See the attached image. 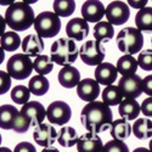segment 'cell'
<instances>
[{"instance_id": "1", "label": "cell", "mask_w": 152, "mask_h": 152, "mask_svg": "<svg viewBox=\"0 0 152 152\" xmlns=\"http://www.w3.org/2000/svg\"><path fill=\"white\" fill-rule=\"evenodd\" d=\"M80 122L83 126L91 133H101L111 129L113 123V113L104 102L93 101L86 104L80 113Z\"/></svg>"}, {"instance_id": "2", "label": "cell", "mask_w": 152, "mask_h": 152, "mask_svg": "<svg viewBox=\"0 0 152 152\" xmlns=\"http://www.w3.org/2000/svg\"><path fill=\"white\" fill-rule=\"evenodd\" d=\"M37 16L31 5L17 1L12 3L5 11V21L14 32H23L34 26Z\"/></svg>"}, {"instance_id": "3", "label": "cell", "mask_w": 152, "mask_h": 152, "mask_svg": "<svg viewBox=\"0 0 152 152\" xmlns=\"http://www.w3.org/2000/svg\"><path fill=\"white\" fill-rule=\"evenodd\" d=\"M80 49L75 40L68 37L60 38L55 40L50 48V56L58 66H72V63L78 58Z\"/></svg>"}, {"instance_id": "4", "label": "cell", "mask_w": 152, "mask_h": 152, "mask_svg": "<svg viewBox=\"0 0 152 152\" xmlns=\"http://www.w3.org/2000/svg\"><path fill=\"white\" fill-rule=\"evenodd\" d=\"M117 46L125 55L140 54L144 46V35L141 31L134 27L123 28L117 34Z\"/></svg>"}, {"instance_id": "5", "label": "cell", "mask_w": 152, "mask_h": 152, "mask_svg": "<svg viewBox=\"0 0 152 152\" xmlns=\"http://www.w3.org/2000/svg\"><path fill=\"white\" fill-rule=\"evenodd\" d=\"M34 29L42 38L56 37L61 31V20L55 12L43 11L35 18Z\"/></svg>"}, {"instance_id": "6", "label": "cell", "mask_w": 152, "mask_h": 152, "mask_svg": "<svg viewBox=\"0 0 152 152\" xmlns=\"http://www.w3.org/2000/svg\"><path fill=\"white\" fill-rule=\"evenodd\" d=\"M34 69V62H32L31 57L26 54H15L12 55L7 63H6V71L10 74L11 78L23 80L28 78Z\"/></svg>"}, {"instance_id": "7", "label": "cell", "mask_w": 152, "mask_h": 152, "mask_svg": "<svg viewBox=\"0 0 152 152\" xmlns=\"http://www.w3.org/2000/svg\"><path fill=\"white\" fill-rule=\"evenodd\" d=\"M80 58L88 66H100L104 63L106 50L97 40H88L80 46Z\"/></svg>"}, {"instance_id": "8", "label": "cell", "mask_w": 152, "mask_h": 152, "mask_svg": "<svg viewBox=\"0 0 152 152\" xmlns=\"http://www.w3.org/2000/svg\"><path fill=\"white\" fill-rule=\"evenodd\" d=\"M72 117L71 106L65 101H54L46 108V118L51 124L63 125L67 124Z\"/></svg>"}, {"instance_id": "9", "label": "cell", "mask_w": 152, "mask_h": 152, "mask_svg": "<svg viewBox=\"0 0 152 152\" xmlns=\"http://www.w3.org/2000/svg\"><path fill=\"white\" fill-rule=\"evenodd\" d=\"M129 5L124 1H112L106 7V18L111 24L121 26L129 21Z\"/></svg>"}, {"instance_id": "10", "label": "cell", "mask_w": 152, "mask_h": 152, "mask_svg": "<svg viewBox=\"0 0 152 152\" xmlns=\"http://www.w3.org/2000/svg\"><path fill=\"white\" fill-rule=\"evenodd\" d=\"M118 86L125 99H133L135 100L142 93V79L137 74L132 75H124L119 79Z\"/></svg>"}, {"instance_id": "11", "label": "cell", "mask_w": 152, "mask_h": 152, "mask_svg": "<svg viewBox=\"0 0 152 152\" xmlns=\"http://www.w3.org/2000/svg\"><path fill=\"white\" fill-rule=\"evenodd\" d=\"M58 137V132H56V129L50 123H43L39 126H37L34 133H33V139L34 141L46 148V147H51V145L57 141Z\"/></svg>"}, {"instance_id": "12", "label": "cell", "mask_w": 152, "mask_h": 152, "mask_svg": "<svg viewBox=\"0 0 152 152\" xmlns=\"http://www.w3.org/2000/svg\"><path fill=\"white\" fill-rule=\"evenodd\" d=\"M82 18H84L88 23H99L104 16H106V9L104 4L97 0H88L82 5L80 9Z\"/></svg>"}, {"instance_id": "13", "label": "cell", "mask_w": 152, "mask_h": 152, "mask_svg": "<svg viewBox=\"0 0 152 152\" xmlns=\"http://www.w3.org/2000/svg\"><path fill=\"white\" fill-rule=\"evenodd\" d=\"M21 112L31 121L32 125L35 126V128L43 124L44 119L46 118V110L38 101H29L28 104L22 106Z\"/></svg>"}, {"instance_id": "14", "label": "cell", "mask_w": 152, "mask_h": 152, "mask_svg": "<svg viewBox=\"0 0 152 152\" xmlns=\"http://www.w3.org/2000/svg\"><path fill=\"white\" fill-rule=\"evenodd\" d=\"M66 34L68 38H71V39L75 42H82L89 34V24H88V22L84 18L74 17L67 23Z\"/></svg>"}, {"instance_id": "15", "label": "cell", "mask_w": 152, "mask_h": 152, "mask_svg": "<svg viewBox=\"0 0 152 152\" xmlns=\"http://www.w3.org/2000/svg\"><path fill=\"white\" fill-rule=\"evenodd\" d=\"M104 142L101 137L91 132H88L80 135L77 142V151L78 152H102Z\"/></svg>"}, {"instance_id": "16", "label": "cell", "mask_w": 152, "mask_h": 152, "mask_svg": "<svg viewBox=\"0 0 152 152\" xmlns=\"http://www.w3.org/2000/svg\"><path fill=\"white\" fill-rule=\"evenodd\" d=\"M77 94L85 102H93L100 95V84L95 79L85 78L78 84Z\"/></svg>"}, {"instance_id": "17", "label": "cell", "mask_w": 152, "mask_h": 152, "mask_svg": "<svg viewBox=\"0 0 152 152\" xmlns=\"http://www.w3.org/2000/svg\"><path fill=\"white\" fill-rule=\"evenodd\" d=\"M118 77L117 67L113 66L110 62H104L95 69V80L99 84H102L106 86L113 85Z\"/></svg>"}, {"instance_id": "18", "label": "cell", "mask_w": 152, "mask_h": 152, "mask_svg": "<svg viewBox=\"0 0 152 152\" xmlns=\"http://www.w3.org/2000/svg\"><path fill=\"white\" fill-rule=\"evenodd\" d=\"M44 40L38 34H28L22 40V51L29 57H38L44 51Z\"/></svg>"}, {"instance_id": "19", "label": "cell", "mask_w": 152, "mask_h": 152, "mask_svg": "<svg viewBox=\"0 0 152 152\" xmlns=\"http://www.w3.org/2000/svg\"><path fill=\"white\" fill-rule=\"evenodd\" d=\"M58 83L66 88V89H72L74 86H78L80 83V73L79 71L73 66H66L58 72Z\"/></svg>"}, {"instance_id": "20", "label": "cell", "mask_w": 152, "mask_h": 152, "mask_svg": "<svg viewBox=\"0 0 152 152\" xmlns=\"http://www.w3.org/2000/svg\"><path fill=\"white\" fill-rule=\"evenodd\" d=\"M118 113L126 121H136L139 113H141V105H139L136 100L124 99L118 106Z\"/></svg>"}, {"instance_id": "21", "label": "cell", "mask_w": 152, "mask_h": 152, "mask_svg": "<svg viewBox=\"0 0 152 152\" xmlns=\"http://www.w3.org/2000/svg\"><path fill=\"white\" fill-rule=\"evenodd\" d=\"M110 133H111V136L113 137V140L124 141L133 133V126L130 125V123L126 119L118 118L116 121H113Z\"/></svg>"}, {"instance_id": "22", "label": "cell", "mask_w": 152, "mask_h": 152, "mask_svg": "<svg viewBox=\"0 0 152 152\" xmlns=\"http://www.w3.org/2000/svg\"><path fill=\"white\" fill-rule=\"evenodd\" d=\"M18 113L20 111L12 105H3L0 107V126L1 129H12Z\"/></svg>"}, {"instance_id": "23", "label": "cell", "mask_w": 152, "mask_h": 152, "mask_svg": "<svg viewBox=\"0 0 152 152\" xmlns=\"http://www.w3.org/2000/svg\"><path fill=\"white\" fill-rule=\"evenodd\" d=\"M133 134L139 140L152 139V121L150 118H137L133 124Z\"/></svg>"}, {"instance_id": "24", "label": "cell", "mask_w": 152, "mask_h": 152, "mask_svg": "<svg viewBox=\"0 0 152 152\" xmlns=\"http://www.w3.org/2000/svg\"><path fill=\"white\" fill-rule=\"evenodd\" d=\"M117 71L119 74L124 75H132L136 73V69L139 67L137 60L133 55H123L117 61Z\"/></svg>"}, {"instance_id": "25", "label": "cell", "mask_w": 152, "mask_h": 152, "mask_svg": "<svg viewBox=\"0 0 152 152\" xmlns=\"http://www.w3.org/2000/svg\"><path fill=\"white\" fill-rule=\"evenodd\" d=\"M113 35H115L113 24H111L107 21H101L94 26V37L95 40H97L99 43L111 40Z\"/></svg>"}, {"instance_id": "26", "label": "cell", "mask_w": 152, "mask_h": 152, "mask_svg": "<svg viewBox=\"0 0 152 152\" xmlns=\"http://www.w3.org/2000/svg\"><path fill=\"white\" fill-rule=\"evenodd\" d=\"M102 102L106 104L107 106H119L123 101V94L117 85H110L106 86L102 90Z\"/></svg>"}, {"instance_id": "27", "label": "cell", "mask_w": 152, "mask_h": 152, "mask_svg": "<svg viewBox=\"0 0 152 152\" xmlns=\"http://www.w3.org/2000/svg\"><path fill=\"white\" fill-rule=\"evenodd\" d=\"M79 140V136L75 132L74 128L72 126H62L61 130L58 132V137H57V142L62 147H72L74 145H77Z\"/></svg>"}, {"instance_id": "28", "label": "cell", "mask_w": 152, "mask_h": 152, "mask_svg": "<svg viewBox=\"0 0 152 152\" xmlns=\"http://www.w3.org/2000/svg\"><path fill=\"white\" fill-rule=\"evenodd\" d=\"M135 24L139 31L152 32V7H144L137 11L135 16Z\"/></svg>"}, {"instance_id": "29", "label": "cell", "mask_w": 152, "mask_h": 152, "mask_svg": "<svg viewBox=\"0 0 152 152\" xmlns=\"http://www.w3.org/2000/svg\"><path fill=\"white\" fill-rule=\"evenodd\" d=\"M28 88L33 95L35 96H43L49 91V80L44 77V75H34L31 78L28 83Z\"/></svg>"}, {"instance_id": "30", "label": "cell", "mask_w": 152, "mask_h": 152, "mask_svg": "<svg viewBox=\"0 0 152 152\" xmlns=\"http://www.w3.org/2000/svg\"><path fill=\"white\" fill-rule=\"evenodd\" d=\"M55 62L53 61L51 56L49 55H40L34 60V71L38 73V75H45L51 73L54 69Z\"/></svg>"}, {"instance_id": "31", "label": "cell", "mask_w": 152, "mask_h": 152, "mask_svg": "<svg viewBox=\"0 0 152 152\" xmlns=\"http://www.w3.org/2000/svg\"><path fill=\"white\" fill-rule=\"evenodd\" d=\"M21 45V38L16 32L11 31L1 35V49H4L5 51H15Z\"/></svg>"}, {"instance_id": "32", "label": "cell", "mask_w": 152, "mask_h": 152, "mask_svg": "<svg viewBox=\"0 0 152 152\" xmlns=\"http://www.w3.org/2000/svg\"><path fill=\"white\" fill-rule=\"evenodd\" d=\"M53 6L54 12L58 17H68L73 15L75 10V1L73 0H55Z\"/></svg>"}, {"instance_id": "33", "label": "cell", "mask_w": 152, "mask_h": 152, "mask_svg": "<svg viewBox=\"0 0 152 152\" xmlns=\"http://www.w3.org/2000/svg\"><path fill=\"white\" fill-rule=\"evenodd\" d=\"M31 90L29 88L24 86V85H16L15 88H12L11 91V100L15 104L24 106L26 104L29 102V97H31Z\"/></svg>"}, {"instance_id": "34", "label": "cell", "mask_w": 152, "mask_h": 152, "mask_svg": "<svg viewBox=\"0 0 152 152\" xmlns=\"http://www.w3.org/2000/svg\"><path fill=\"white\" fill-rule=\"evenodd\" d=\"M139 67L144 71H152V49H146L137 56Z\"/></svg>"}, {"instance_id": "35", "label": "cell", "mask_w": 152, "mask_h": 152, "mask_svg": "<svg viewBox=\"0 0 152 152\" xmlns=\"http://www.w3.org/2000/svg\"><path fill=\"white\" fill-rule=\"evenodd\" d=\"M32 125L31 121L23 115V113L20 111V113L17 115L16 119H15V123H14V126H12V130H15L16 133H26L28 132L29 126Z\"/></svg>"}, {"instance_id": "36", "label": "cell", "mask_w": 152, "mask_h": 152, "mask_svg": "<svg viewBox=\"0 0 152 152\" xmlns=\"http://www.w3.org/2000/svg\"><path fill=\"white\" fill-rule=\"evenodd\" d=\"M102 152H129V147L124 141L111 140L105 144Z\"/></svg>"}, {"instance_id": "37", "label": "cell", "mask_w": 152, "mask_h": 152, "mask_svg": "<svg viewBox=\"0 0 152 152\" xmlns=\"http://www.w3.org/2000/svg\"><path fill=\"white\" fill-rule=\"evenodd\" d=\"M11 88V77L7 72L0 71V94L4 95Z\"/></svg>"}, {"instance_id": "38", "label": "cell", "mask_w": 152, "mask_h": 152, "mask_svg": "<svg viewBox=\"0 0 152 152\" xmlns=\"http://www.w3.org/2000/svg\"><path fill=\"white\" fill-rule=\"evenodd\" d=\"M14 152H37V150H35L34 145H32V142L22 141L16 145Z\"/></svg>"}, {"instance_id": "39", "label": "cell", "mask_w": 152, "mask_h": 152, "mask_svg": "<svg viewBox=\"0 0 152 152\" xmlns=\"http://www.w3.org/2000/svg\"><path fill=\"white\" fill-rule=\"evenodd\" d=\"M141 113L148 118L152 117V97H147L142 101L141 104Z\"/></svg>"}, {"instance_id": "40", "label": "cell", "mask_w": 152, "mask_h": 152, "mask_svg": "<svg viewBox=\"0 0 152 152\" xmlns=\"http://www.w3.org/2000/svg\"><path fill=\"white\" fill-rule=\"evenodd\" d=\"M142 90L148 97H152V74L146 75L142 79Z\"/></svg>"}, {"instance_id": "41", "label": "cell", "mask_w": 152, "mask_h": 152, "mask_svg": "<svg viewBox=\"0 0 152 152\" xmlns=\"http://www.w3.org/2000/svg\"><path fill=\"white\" fill-rule=\"evenodd\" d=\"M147 3H148L147 0H142V1H133V0H129L128 4H129L130 6H133L134 9H140V10H141V9L146 7L145 5H146Z\"/></svg>"}, {"instance_id": "42", "label": "cell", "mask_w": 152, "mask_h": 152, "mask_svg": "<svg viewBox=\"0 0 152 152\" xmlns=\"http://www.w3.org/2000/svg\"><path fill=\"white\" fill-rule=\"evenodd\" d=\"M6 21H5V18H3L1 17V35L3 34H5V27H6Z\"/></svg>"}, {"instance_id": "43", "label": "cell", "mask_w": 152, "mask_h": 152, "mask_svg": "<svg viewBox=\"0 0 152 152\" xmlns=\"http://www.w3.org/2000/svg\"><path fill=\"white\" fill-rule=\"evenodd\" d=\"M133 152H151V151H150V148H146V147H137Z\"/></svg>"}, {"instance_id": "44", "label": "cell", "mask_w": 152, "mask_h": 152, "mask_svg": "<svg viewBox=\"0 0 152 152\" xmlns=\"http://www.w3.org/2000/svg\"><path fill=\"white\" fill-rule=\"evenodd\" d=\"M42 152H60L57 148H55V147H46V148H44Z\"/></svg>"}, {"instance_id": "45", "label": "cell", "mask_w": 152, "mask_h": 152, "mask_svg": "<svg viewBox=\"0 0 152 152\" xmlns=\"http://www.w3.org/2000/svg\"><path fill=\"white\" fill-rule=\"evenodd\" d=\"M0 152H12V151L9 147H3L1 146V148H0Z\"/></svg>"}, {"instance_id": "46", "label": "cell", "mask_w": 152, "mask_h": 152, "mask_svg": "<svg viewBox=\"0 0 152 152\" xmlns=\"http://www.w3.org/2000/svg\"><path fill=\"white\" fill-rule=\"evenodd\" d=\"M148 146H150V151L152 152V139H151V141H150V145H148Z\"/></svg>"}, {"instance_id": "47", "label": "cell", "mask_w": 152, "mask_h": 152, "mask_svg": "<svg viewBox=\"0 0 152 152\" xmlns=\"http://www.w3.org/2000/svg\"><path fill=\"white\" fill-rule=\"evenodd\" d=\"M151 43H152V39H151Z\"/></svg>"}]
</instances>
